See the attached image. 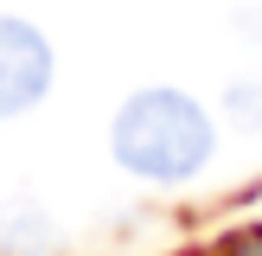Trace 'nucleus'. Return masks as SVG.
I'll use <instances>...</instances> for the list:
<instances>
[{"instance_id":"1","label":"nucleus","mask_w":262,"mask_h":256,"mask_svg":"<svg viewBox=\"0 0 262 256\" xmlns=\"http://www.w3.org/2000/svg\"><path fill=\"white\" fill-rule=\"evenodd\" d=\"M109 154L122 173L154 179V186H179V179L205 173V160L217 154V122L205 115V102H192L186 90H135L109 122Z\"/></svg>"},{"instance_id":"5","label":"nucleus","mask_w":262,"mask_h":256,"mask_svg":"<svg viewBox=\"0 0 262 256\" xmlns=\"http://www.w3.org/2000/svg\"><path fill=\"white\" fill-rule=\"evenodd\" d=\"M237 32H250V38H262V7H256V13H237Z\"/></svg>"},{"instance_id":"4","label":"nucleus","mask_w":262,"mask_h":256,"mask_svg":"<svg viewBox=\"0 0 262 256\" xmlns=\"http://www.w3.org/2000/svg\"><path fill=\"white\" fill-rule=\"evenodd\" d=\"M224 115L243 135H262V77H237V83L224 90Z\"/></svg>"},{"instance_id":"3","label":"nucleus","mask_w":262,"mask_h":256,"mask_svg":"<svg viewBox=\"0 0 262 256\" xmlns=\"http://www.w3.org/2000/svg\"><path fill=\"white\" fill-rule=\"evenodd\" d=\"M38 243H51L45 211H32V205H7V211H0V250H38Z\"/></svg>"},{"instance_id":"2","label":"nucleus","mask_w":262,"mask_h":256,"mask_svg":"<svg viewBox=\"0 0 262 256\" xmlns=\"http://www.w3.org/2000/svg\"><path fill=\"white\" fill-rule=\"evenodd\" d=\"M51 77H58V58H51V38L38 32L32 19H13L0 13V122L7 115H26L45 102Z\"/></svg>"}]
</instances>
